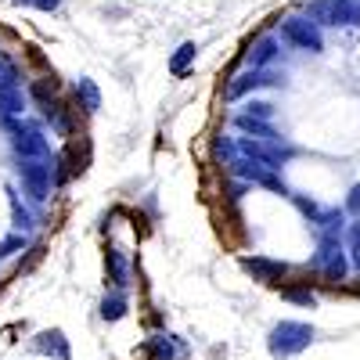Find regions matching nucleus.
<instances>
[{
  "label": "nucleus",
  "instance_id": "f257e3e1",
  "mask_svg": "<svg viewBox=\"0 0 360 360\" xmlns=\"http://www.w3.org/2000/svg\"><path fill=\"white\" fill-rule=\"evenodd\" d=\"M310 342H314V328L310 324H303V321H281V324L270 328L266 349H270L274 360H288L295 353L310 349Z\"/></svg>",
  "mask_w": 360,
  "mask_h": 360
},
{
  "label": "nucleus",
  "instance_id": "f03ea898",
  "mask_svg": "<svg viewBox=\"0 0 360 360\" xmlns=\"http://www.w3.org/2000/svg\"><path fill=\"white\" fill-rule=\"evenodd\" d=\"M281 40H288L299 51H310V54L324 51L321 22H314L310 15H288V18H281Z\"/></svg>",
  "mask_w": 360,
  "mask_h": 360
},
{
  "label": "nucleus",
  "instance_id": "7ed1b4c3",
  "mask_svg": "<svg viewBox=\"0 0 360 360\" xmlns=\"http://www.w3.org/2000/svg\"><path fill=\"white\" fill-rule=\"evenodd\" d=\"M314 270H321L324 281H342L346 278V252H342V242L339 234H321L317 242V256H314Z\"/></svg>",
  "mask_w": 360,
  "mask_h": 360
},
{
  "label": "nucleus",
  "instance_id": "20e7f679",
  "mask_svg": "<svg viewBox=\"0 0 360 360\" xmlns=\"http://www.w3.org/2000/svg\"><path fill=\"white\" fill-rule=\"evenodd\" d=\"M259 86H285V72H278V69H245L242 76H234L231 83H227V98L234 101V98H245L249 90H259Z\"/></svg>",
  "mask_w": 360,
  "mask_h": 360
},
{
  "label": "nucleus",
  "instance_id": "39448f33",
  "mask_svg": "<svg viewBox=\"0 0 360 360\" xmlns=\"http://www.w3.org/2000/svg\"><path fill=\"white\" fill-rule=\"evenodd\" d=\"M242 270H245V274H252L256 281H263V285H278L288 274V263L266 259V256H245L242 259Z\"/></svg>",
  "mask_w": 360,
  "mask_h": 360
},
{
  "label": "nucleus",
  "instance_id": "423d86ee",
  "mask_svg": "<svg viewBox=\"0 0 360 360\" xmlns=\"http://www.w3.org/2000/svg\"><path fill=\"white\" fill-rule=\"evenodd\" d=\"M18 176H22L25 191L33 195L37 202L47 198V191H51V169H47V166H40V162H22V166H18Z\"/></svg>",
  "mask_w": 360,
  "mask_h": 360
},
{
  "label": "nucleus",
  "instance_id": "0eeeda50",
  "mask_svg": "<svg viewBox=\"0 0 360 360\" xmlns=\"http://www.w3.org/2000/svg\"><path fill=\"white\" fill-rule=\"evenodd\" d=\"M11 134H15V148L25 159H40L51 152V144L44 141V134L37 127H11Z\"/></svg>",
  "mask_w": 360,
  "mask_h": 360
},
{
  "label": "nucleus",
  "instance_id": "6e6552de",
  "mask_svg": "<svg viewBox=\"0 0 360 360\" xmlns=\"http://www.w3.org/2000/svg\"><path fill=\"white\" fill-rule=\"evenodd\" d=\"M278 54H281V40H278V37H256L252 47H249V54H245V65H252V69H266Z\"/></svg>",
  "mask_w": 360,
  "mask_h": 360
},
{
  "label": "nucleus",
  "instance_id": "1a4fd4ad",
  "mask_svg": "<svg viewBox=\"0 0 360 360\" xmlns=\"http://www.w3.org/2000/svg\"><path fill=\"white\" fill-rule=\"evenodd\" d=\"M0 112H8V115H22L25 112L22 83L11 79V76H0Z\"/></svg>",
  "mask_w": 360,
  "mask_h": 360
},
{
  "label": "nucleus",
  "instance_id": "9d476101",
  "mask_svg": "<svg viewBox=\"0 0 360 360\" xmlns=\"http://www.w3.org/2000/svg\"><path fill=\"white\" fill-rule=\"evenodd\" d=\"M234 127L242 130L245 137H278L274 127H270V119H259V115H249V112H238L234 115Z\"/></svg>",
  "mask_w": 360,
  "mask_h": 360
},
{
  "label": "nucleus",
  "instance_id": "9b49d317",
  "mask_svg": "<svg viewBox=\"0 0 360 360\" xmlns=\"http://www.w3.org/2000/svg\"><path fill=\"white\" fill-rule=\"evenodd\" d=\"M76 101L83 105V112H98L101 108V90L94 86V79H86V76L76 79Z\"/></svg>",
  "mask_w": 360,
  "mask_h": 360
},
{
  "label": "nucleus",
  "instance_id": "f8f14e48",
  "mask_svg": "<svg viewBox=\"0 0 360 360\" xmlns=\"http://www.w3.org/2000/svg\"><path fill=\"white\" fill-rule=\"evenodd\" d=\"M195 58H198V47L188 40V44H180L176 51H173V58H169V72L173 76H184L191 65H195Z\"/></svg>",
  "mask_w": 360,
  "mask_h": 360
},
{
  "label": "nucleus",
  "instance_id": "ddd939ff",
  "mask_svg": "<svg viewBox=\"0 0 360 360\" xmlns=\"http://www.w3.org/2000/svg\"><path fill=\"white\" fill-rule=\"evenodd\" d=\"M37 349L40 353H54V356H69V346H65V335L62 332H40L37 335Z\"/></svg>",
  "mask_w": 360,
  "mask_h": 360
},
{
  "label": "nucleus",
  "instance_id": "4468645a",
  "mask_svg": "<svg viewBox=\"0 0 360 360\" xmlns=\"http://www.w3.org/2000/svg\"><path fill=\"white\" fill-rule=\"evenodd\" d=\"M335 25H360V0H335Z\"/></svg>",
  "mask_w": 360,
  "mask_h": 360
},
{
  "label": "nucleus",
  "instance_id": "2eb2a0df",
  "mask_svg": "<svg viewBox=\"0 0 360 360\" xmlns=\"http://www.w3.org/2000/svg\"><path fill=\"white\" fill-rule=\"evenodd\" d=\"M307 11H310V18L321 22V25H335V0H310Z\"/></svg>",
  "mask_w": 360,
  "mask_h": 360
},
{
  "label": "nucleus",
  "instance_id": "dca6fc26",
  "mask_svg": "<svg viewBox=\"0 0 360 360\" xmlns=\"http://www.w3.org/2000/svg\"><path fill=\"white\" fill-rule=\"evenodd\" d=\"M101 314H105L108 321H119V317L127 314V303H123L119 295H112V299H105V303H101Z\"/></svg>",
  "mask_w": 360,
  "mask_h": 360
},
{
  "label": "nucleus",
  "instance_id": "f3484780",
  "mask_svg": "<svg viewBox=\"0 0 360 360\" xmlns=\"http://www.w3.org/2000/svg\"><path fill=\"white\" fill-rule=\"evenodd\" d=\"M349 256H353V266L360 270V220L349 227Z\"/></svg>",
  "mask_w": 360,
  "mask_h": 360
},
{
  "label": "nucleus",
  "instance_id": "a211bd4d",
  "mask_svg": "<svg viewBox=\"0 0 360 360\" xmlns=\"http://www.w3.org/2000/svg\"><path fill=\"white\" fill-rule=\"evenodd\" d=\"M18 8H37V11H58L62 0H15Z\"/></svg>",
  "mask_w": 360,
  "mask_h": 360
},
{
  "label": "nucleus",
  "instance_id": "6ab92c4d",
  "mask_svg": "<svg viewBox=\"0 0 360 360\" xmlns=\"http://www.w3.org/2000/svg\"><path fill=\"white\" fill-rule=\"evenodd\" d=\"M285 299H292V303H303V307H314V303H317L314 292H307V288H285Z\"/></svg>",
  "mask_w": 360,
  "mask_h": 360
},
{
  "label": "nucleus",
  "instance_id": "aec40b11",
  "mask_svg": "<svg viewBox=\"0 0 360 360\" xmlns=\"http://www.w3.org/2000/svg\"><path fill=\"white\" fill-rule=\"evenodd\" d=\"M245 112L259 115V119H270V115H274V105H270V101H245Z\"/></svg>",
  "mask_w": 360,
  "mask_h": 360
},
{
  "label": "nucleus",
  "instance_id": "412c9836",
  "mask_svg": "<svg viewBox=\"0 0 360 360\" xmlns=\"http://www.w3.org/2000/svg\"><path fill=\"white\" fill-rule=\"evenodd\" d=\"M18 249H25V238H22V234L8 238V242H0V259H4V256H15Z\"/></svg>",
  "mask_w": 360,
  "mask_h": 360
},
{
  "label": "nucleus",
  "instance_id": "4be33fe9",
  "mask_svg": "<svg viewBox=\"0 0 360 360\" xmlns=\"http://www.w3.org/2000/svg\"><path fill=\"white\" fill-rule=\"evenodd\" d=\"M346 213L360 217V184H353V191H349V198H346Z\"/></svg>",
  "mask_w": 360,
  "mask_h": 360
}]
</instances>
